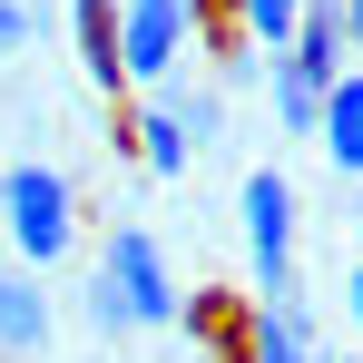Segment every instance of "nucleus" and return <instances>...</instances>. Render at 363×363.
<instances>
[{
    "label": "nucleus",
    "mask_w": 363,
    "mask_h": 363,
    "mask_svg": "<svg viewBox=\"0 0 363 363\" xmlns=\"http://www.w3.org/2000/svg\"><path fill=\"white\" fill-rule=\"evenodd\" d=\"M0 226H10V255H30V265H69V245H79V196H69L60 167H10L0 177Z\"/></svg>",
    "instance_id": "f257e3e1"
},
{
    "label": "nucleus",
    "mask_w": 363,
    "mask_h": 363,
    "mask_svg": "<svg viewBox=\"0 0 363 363\" xmlns=\"http://www.w3.org/2000/svg\"><path fill=\"white\" fill-rule=\"evenodd\" d=\"M236 216H245V275H255V295H295V186L285 167H245L236 186Z\"/></svg>",
    "instance_id": "f03ea898"
},
{
    "label": "nucleus",
    "mask_w": 363,
    "mask_h": 363,
    "mask_svg": "<svg viewBox=\"0 0 363 363\" xmlns=\"http://www.w3.org/2000/svg\"><path fill=\"white\" fill-rule=\"evenodd\" d=\"M186 50H206V0H128V79L167 89Z\"/></svg>",
    "instance_id": "7ed1b4c3"
},
{
    "label": "nucleus",
    "mask_w": 363,
    "mask_h": 363,
    "mask_svg": "<svg viewBox=\"0 0 363 363\" xmlns=\"http://www.w3.org/2000/svg\"><path fill=\"white\" fill-rule=\"evenodd\" d=\"M99 265L128 285V304H138V324H186V285L177 265H167V245L147 236V226H108V245H99Z\"/></svg>",
    "instance_id": "20e7f679"
},
{
    "label": "nucleus",
    "mask_w": 363,
    "mask_h": 363,
    "mask_svg": "<svg viewBox=\"0 0 363 363\" xmlns=\"http://www.w3.org/2000/svg\"><path fill=\"white\" fill-rule=\"evenodd\" d=\"M40 275L50 265H30V255L0 265V363H40L50 354V285Z\"/></svg>",
    "instance_id": "39448f33"
},
{
    "label": "nucleus",
    "mask_w": 363,
    "mask_h": 363,
    "mask_svg": "<svg viewBox=\"0 0 363 363\" xmlns=\"http://www.w3.org/2000/svg\"><path fill=\"white\" fill-rule=\"evenodd\" d=\"M324 99H334V79H314L295 50H275V60H265V108H275V138H324Z\"/></svg>",
    "instance_id": "423d86ee"
},
{
    "label": "nucleus",
    "mask_w": 363,
    "mask_h": 363,
    "mask_svg": "<svg viewBox=\"0 0 363 363\" xmlns=\"http://www.w3.org/2000/svg\"><path fill=\"white\" fill-rule=\"evenodd\" d=\"M128 147H138V167H147V177H186L206 138L186 128V108H177V99H147V108L128 118Z\"/></svg>",
    "instance_id": "0eeeda50"
},
{
    "label": "nucleus",
    "mask_w": 363,
    "mask_h": 363,
    "mask_svg": "<svg viewBox=\"0 0 363 363\" xmlns=\"http://www.w3.org/2000/svg\"><path fill=\"white\" fill-rule=\"evenodd\" d=\"M69 20H79V69H89V89L118 99V79H128V0H69Z\"/></svg>",
    "instance_id": "6e6552de"
},
{
    "label": "nucleus",
    "mask_w": 363,
    "mask_h": 363,
    "mask_svg": "<svg viewBox=\"0 0 363 363\" xmlns=\"http://www.w3.org/2000/svg\"><path fill=\"white\" fill-rule=\"evenodd\" d=\"M314 147L334 157V177H344V186L363 177V69L334 79V99H324V138H314Z\"/></svg>",
    "instance_id": "1a4fd4ad"
},
{
    "label": "nucleus",
    "mask_w": 363,
    "mask_h": 363,
    "mask_svg": "<svg viewBox=\"0 0 363 363\" xmlns=\"http://www.w3.org/2000/svg\"><path fill=\"white\" fill-rule=\"evenodd\" d=\"M245 363H324V354H314V324H304L295 295H275L255 324H245Z\"/></svg>",
    "instance_id": "9d476101"
},
{
    "label": "nucleus",
    "mask_w": 363,
    "mask_h": 363,
    "mask_svg": "<svg viewBox=\"0 0 363 363\" xmlns=\"http://www.w3.org/2000/svg\"><path fill=\"white\" fill-rule=\"evenodd\" d=\"M304 10L314 0H236V30H245V50H295V30H304Z\"/></svg>",
    "instance_id": "9b49d317"
},
{
    "label": "nucleus",
    "mask_w": 363,
    "mask_h": 363,
    "mask_svg": "<svg viewBox=\"0 0 363 363\" xmlns=\"http://www.w3.org/2000/svg\"><path fill=\"white\" fill-rule=\"evenodd\" d=\"M89 334H99V344H118V334H138V304H128V285L108 275V265L89 275Z\"/></svg>",
    "instance_id": "f8f14e48"
},
{
    "label": "nucleus",
    "mask_w": 363,
    "mask_h": 363,
    "mask_svg": "<svg viewBox=\"0 0 363 363\" xmlns=\"http://www.w3.org/2000/svg\"><path fill=\"white\" fill-rule=\"evenodd\" d=\"M177 108H186V128L216 147V138H226V79H196V89H177Z\"/></svg>",
    "instance_id": "ddd939ff"
},
{
    "label": "nucleus",
    "mask_w": 363,
    "mask_h": 363,
    "mask_svg": "<svg viewBox=\"0 0 363 363\" xmlns=\"http://www.w3.org/2000/svg\"><path fill=\"white\" fill-rule=\"evenodd\" d=\"M30 40H40V10H30V0H0V69L20 60Z\"/></svg>",
    "instance_id": "4468645a"
},
{
    "label": "nucleus",
    "mask_w": 363,
    "mask_h": 363,
    "mask_svg": "<svg viewBox=\"0 0 363 363\" xmlns=\"http://www.w3.org/2000/svg\"><path fill=\"white\" fill-rule=\"evenodd\" d=\"M344 30H354V60H363V0H344Z\"/></svg>",
    "instance_id": "2eb2a0df"
},
{
    "label": "nucleus",
    "mask_w": 363,
    "mask_h": 363,
    "mask_svg": "<svg viewBox=\"0 0 363 363\" xmlns=\"http://www.w3.org/2000/svg\"><path fill=\"white\" fill-rule=\"evenodd\" d=\"M344 304H354V324H363V265H354V275H344Z\"/></svg>",
    "instance_id": "dca6fc26"
}]
</instances>
